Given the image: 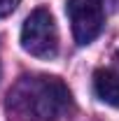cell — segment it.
I'll return each instance as SVG.
<instances>
[{
    "label": "cell",
    "instance_id": "cell-1",
    "mask_svg": "<svg viewBox=\"0 0 119 121\" xmlns=\"http://www.w3.org/2000/svg\"><path fill=\"white\" fill-rule=\"evenodd\" d=\"M7 107L26 121H56L70 107V91L59 77H21L7 95Z\"/></svg>",
    "mask_w": 119,
    "mask_h": 121
},
{
    "label": "cell",
    "instance_id": "cell-2",
    "mask_svg": "<svg viewBox=\"0 0 119 121\" xmlns=\"http://www.w3.org/2000/svg\"><path fill=\"white\" fill-rule=\"evenodd\" d=\"M21 47L23 51L42 60H51L59 54V28L49 9H33L21 26Z\"/></svg>",
    "mask_w": 119,
    "mask_h": 121
},
{
    "label": "cell",
    "instance_id": "cell-3",
    "mask_svg": "<svg viewBox=\"0 0 119 121\" xmlns=\"http://www.w3.org/2000/svg\"><path fill=\"white\" fill-rule=\"evenodd\" d=\"M65 12L70 19L73 37L77 44H91L105 26L103 0H68Z\"/></svg>",
    "mask_w": 119,
    "mask_h": 121
},
{
    "label": "cell",
    "instance_id": "cell-4",
    "mask_svg": "<svg viewBox=\"0 0 119 121\" xmlns=\"http://www.w3.org/2000/svg\"><path fill=\"white\" fill-rule=\"evenodd\" d=\"M93 93L105 105L119 109V75L110 68H101L93 72Z\"/></svg>",
    "mask_w": 119,
    "mask_h": 121
},
{
    "label": "cell",
    "instance_id": "cell-5",
    "mask_svg": "<svg viewBox=\"0 0 119 121\" xmlns=\"http://www.w3.org/2000/svg\"><path fill=\"white\" fill-rule=\"evenodd\" d=\"M19 2H21V0H0V19L9 16L16 7H19Z\"/></svg>",
    "mask_w": 119,
    "mask_h": 121
}]
</instances>
